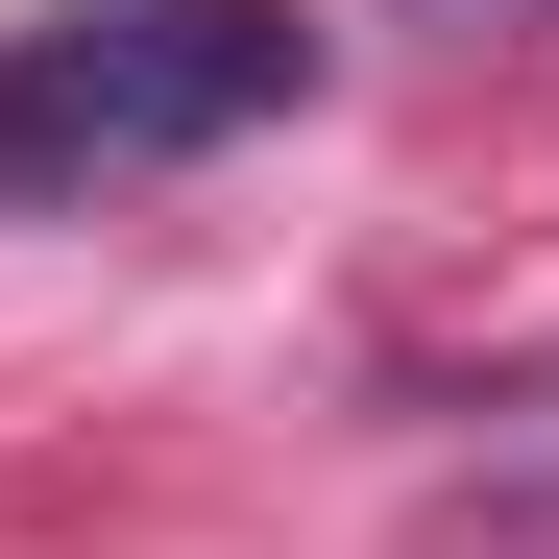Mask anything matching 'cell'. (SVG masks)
<instances>
[{
	"label": "cell",
	"instance_id": "2",
	"mask_svg": "<svg viewBox=\"0 0 559 559\" xmlns=\"http://www.w3.org/2000/svg\"><path fill=\"white\" fill-rule=\"evenodd\" d=\"M535 511H559V438H535Z\"/></svg>",
	"mask_w": 559,
	"mask_h": 559
},
{
	"label": "cell",
	"instance_id": "1",
	"mask_svg": "<svg viewBox=\"0 0 559 559\" xmlns=\"http://www.w3.org/2000/svg\"><path fill=\"white\" fill-rule=\"evenodd\" d=\"M293 98H317L293 0H98V25L0 49V195H122V170H195V146L293 122Z\"/></svg>",
	"mask_w": 559,
	"mask_h": 559
}]
</instances>
